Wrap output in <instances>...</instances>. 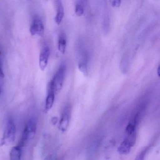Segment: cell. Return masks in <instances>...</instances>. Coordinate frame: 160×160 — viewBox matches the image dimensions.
<instances>
[{"label": "cell", "instance_id": "obj_7", "mask_svg": "<svg viewBox=\"0 0 160 160\" xmlns=\"http://www.w3.org/2000/svg\"><path fill=\"white\" fill-rule=\"evenodd\" d=\"M56 5H57V14L55 18V22L58 25H60L64 17V8H63L62 2L61 1H56Z\"/></svg>", "mask_w": 160, "mask_h": 160}, {"label": "cell", "instance_id": "obj_1", "mask_svg": "<svg viewBox=\"0 0 160 160\" xmlns=\"http://www.w3.org/2000/svg\"><path fill=\"white\" fill-rule=\"evenodd\" d=\"M66 67L62 63L58 69L52 80L50 81L48 88L54 92H58L62 88L66 73Z\"/></svg>", "mask_w": 160, "mask_h": 160}, {"label": "cell", "instance_id": "obj_6", "mask_svg": "<svg viewBox=\"0 0 160 160\" xmlns=\"http://www.w3.org/2000/svg\"><path fill=\"white\" fill-rule=\"evenodd\" d=\"M50 54V48L47 45H45L42 48L39 57V66L42 71H44L46 68Z\"/></svg>", "mask_w": 160, "mask_h": 160}, {"label": "cell", "instance_id": "obj_14", "mask_svg": "<svg viewBox=\"0 0 160 160\" xmlns=\"http://www.w3.org/2000/svg\"><path fill=\"white\" fill-rule=\"evenodd\" d=\"M149 149V147H146L145 148L143 149L137 155L135 160H144L145 156H146L147 152L148 151Z\"/></svg>", "mask_w": 160, "mask_h": 160}, {"label": "cell", "instance_id": "obj_13", "mask_svg": "<svg viewBox=\"0 0 160 160\" xmlns=\"http://www.w3.org/2000/svg\"><path fill=\"white\" fill-rule=\"evenodd\" d=\"M78 68L79 71L84 75L85 76L88 75V65L85 62H81L78 64Z\"/></svg>", "mask_w": 160, "mask_h": 160}, {"label": "cell", "instance_id": "obj_5", "mask_svg": "<svg viewBox=\"0 0 160 160\" xmlns=\"http://www.w3.org/2000/svg\"><path fill=\"white\" fill-rule=\"evenodd\" d=\"M71 114V108L69 105L66 106L62 114L59 123V129L62 131L65 132L68 129L69 125Z\"/></svg>", "mask_w": 160, "mask_h": 160}, {"label": "cell", "instance_id": "obj_12", "mask_svg": "<svg viewBox=\"0 0 160 160\" xmlns=\"http://www.w3.org/2000/svg\"><path fill=\"white\" fill-rule=\"evenodd\" d=\"M136 124L132 121L129 122L126 128V133L127 135L132 134L133 133L136 132Z\"/></svg>", "mask_w": 160, "mask_h": 160}, {"label": "cell", "instance_id": "obj_19", "mask_svg": "<svg viewBox=\"0 0 160 160\" xmlns=\"http://www.w3.org/2000/svg\"><path fill=\"white\" fill-rule=\"evenodd\" d=\"M160 65H159L158 67V70H157V74H158V76L160 77Z\"/></svg>", "mask_w": 160, "mask_h": 160}, {"label": "cell", "instance_id": "obj_20", "mask_svg": "<svg viewBox=\"0 0 160 160\" xmlns=\"http://www.w3.org/2000/svg\"><path fill=\"white\" fill-rule=\"evenodd\" d=\"M1 87H0V94H1Z\"/></svg>", "mask_w": 160, "mask_h": 160}, {"label": "cell", "instance_id": "obj_11", "mask_svg": "<svg viewBox=\"0 0 160 160\" xmlns=\"http://www.w3.org/2000/svg\"><path fill=\"white\" fill-rule=\"evenodd\" d=\"M66 37L64 33H61L60 35L58 41V48L59 51L62 53L64 54L66 50Z\"/></svg>", "mask_w": 160, "mask_h": 160}, {"label": "cell", "instance_id": "obj_8", "mask_svg": "<svg viewBox=\"0 0 160 160\" xmlns=\"http://www.w3.org/2000/svg\"><path fill=\"white\" fill-rule=\"evenodd\" d=\"M55 92L52 90L48 88V93L46 99L45 105V112H48L52 108L55 101Z\"/></svg>", "mask_w": 160, "mask_h": 160}, {"label": "cell", "instance_id": "obj_3", "mask_svg": "<svg viewBox=\"0 0 160 160\" xmlns=\"http://www.w3.org/2000/svg\"><path fill=\"white\" fill-rule=\"evenodd\" d=\"M16 135V126L12 119L10 118L6 123V128L3 138V143L13 144L15 141Z\"/></svg>", "mask_w": 160, "mask_h": 160}, {"label": "cell", "instance_id": "obj_15", "mask_svg": "<svg viewBox=\"0 0 160 160\" xmlns=\"http://www.w3.org/2000/svg\"><path fill=\"white\" fill-rule=\"evenodd\" d=\"M84 8L82 5L80 4H77L75 7V13L78 16H81L84 14Z\"/></svg>", "mask_w": 160, "mask_h": 160}, {"label": "cell", "instance_id": "obj_2", "mask_svg": "<svg viewBox=\"0 0 160 160\" xmlns=\"http://www.w3.org/2000/svg\"><path fill=\"white\" fill-rule=\"evenodd\" d=\"M36 131V122L33 119H30L25 125L22 137L18 145L23 148L28 141L32 138L33 137Z\"/></svg>", "mask_w": 160, "mask_h": 160}, {"label": "cell", "instance_id": "obj_16", "mask_svg": "<svg viewBox=\"0 0 160 160\" xmlns=\"http://www.w3.org/2000/svg\"><path fill=\"white\" fill-rule=\"evenodd\" d=\"M4 77V71L3 69V62L2 59L0 58V78Z\"/></svg>", "mask_w": 160, "mask_h": 160}, {"label": "cell", "instance_id": "obj_9", "mask_svg": "<svg viewBox=\"0 0 160 160\" xmlns=\"http://www.w3.org/2000/svg\"><path fill=\"white\" fill-rule=\"evenodd\" d=\"M23 153V148L19 145L15 146L10 152V160H21Z\"/></svg>", "mask_w": 160, "mask_h": 160}, {"label": "cell", "instance_id": "obj_18", "mask_svg": "<svg viewBox=\"0 0 160 160\" xmlns=\"http://www.w3.org/2000/svg\"><path fill=\"white\" fill-rule=\"evenodd\" d=\"M58 119L57 118H53L52 119V122L53 124H55L57 122H58Z\"/></svg>", "mask_w": 160, "mask_h": 160}, {"label": "cell", "instance_id": "obj_10", "mask_svg": "<svg viewBox=\"0 0 160 160\" xmlns=\"http://www.w3.org/2000/svg\"><path fill=\"white\" fill-rule=\"evenodd\" d=\"M132 146L126 139L123 140L118 148V151L121 154H127L131 151Z\"/></svg>", "mask_w": 160, "mask_h": 160}, {"label": "cell", "instance_id": "obj_17", "mask_svg": "<svg viewBox=\"0 0 160 160\" xmlns=\"http://www.w3.org/2000/svg\"><path fill=\"white\" fill-rule=\"evenodd\" d=\"M110 2L113 7H118L120 5L121 2L120 0H115V1H111Z\"/></svg>", "mask_w": 160, "mask_h": 160}, {"label": "cell", "instance_id": "obj_4", "mask_svg": "<svg viewBox=\"0 0 160 160\" xmlns=\"http://www.w3.org/2000/svg\"><path fill=\"white\" fill-rule=\"evenodd\" d=\"M44 26L41 18L37 16H35L32 19V23L31 25V34L32 35L42 36L44 33Z\"/></svg>", "mask_w": 160, "mask_h": 160}]
</instances>
